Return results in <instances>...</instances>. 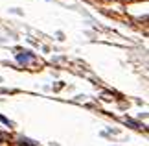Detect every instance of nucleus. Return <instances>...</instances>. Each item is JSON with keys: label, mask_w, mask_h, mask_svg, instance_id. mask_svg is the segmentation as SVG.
Returning a JSON list of instances; mask_svg holds the SVG:
<instances>
[{"label": "nucleus", "mask_w": 149, "mask_h": 146, "mask_svg": "<svg viewBox=\"0 0 149 146\" xmlns=\"http://www.w3.org/2000/svg\"><path fill=\"white\" fill-rule=\"evenodd\" d=\"M20 146H30V144H20Z\"/></svg>", "instance_id": "obj_2"}, {"label": "nucleus", "mask_w": 149, "mask_h": 146, "mask_svg": "<svg viewBox=\"0 0 149 146\" xmlns=\"http://www.w3.org/2000/svg\"><path fill=\"white\" fill-rule=\"evenodd\" d=\"M33 57H35V56H31V52H26L24 56H22V54L17 56V61H19V63H28V61H31Z\"/></svg>", "instance_id": "obj_1"}]
</instances>
